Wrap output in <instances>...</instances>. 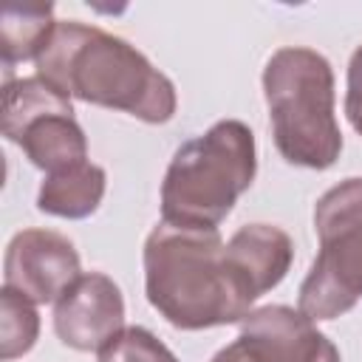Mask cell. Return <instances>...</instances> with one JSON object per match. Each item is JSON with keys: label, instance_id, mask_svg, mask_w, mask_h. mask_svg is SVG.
I'll return each instance as SVG.
<instances>
[{"label": "cell", "instance_id": "10", "mask_svg": "<svg viewBox=\"0 0 362 362\" xmlns=\"http://www.w3.org/2000/svg\"><path fill=\"white\" fill-rule=\"evenodd\" d=\"M14 144H20L25 158L45 175L88 161V139L74 119V107L51 110L31 119L14 136Z\"/></svg>", "mask_w": 362, "mask_h": 362}, {"label": "cell", "instance_id": "2", "mask_svg": "<svg viewBox=\"0 0 362 362\" xmlns=\"http://www.w3.org/2000/svg\"><path fill=\"white\" fill-rule=\"evenodd\" d=\"M147 303L181 331H204L240 322L252 311V294L229 263L218 229L158 221L144 240Z\"/></svg>", "mask_w": 362, "mask_h": 362}, {"label": "cell", "instance_id": "6", "mask_svg": "<svg viewBox=\"0 0 362 362\" xmlns=\"http://www.w3.org/2000/svg\"><path fill=\"white\" fill-rule=\"evenodd\" d=\"M79 274V252L54 229H23L6 246L3 286L34 305L57 303Z\"/></svg>", "mask_w": 362, "mask_h": 362}, {"label": "cell", "instance_id": "8", "mask_svg": "<svg viewBox=\"0 0 362 362\" xmlns=\"http://www.w3.org/2000/svg\"><path fill=\"white\" fill-rule=\"evenodd\" d=\"M238 342L255 362H342L314 320L291 305L252 308L240 320Z\"/></svg>", "mask_w": 362, "mask_h": 362}, {"label": "cell", "instance_id": "7", "mask_svg": "<svg viewBox=\"0 0 362 362\" xmlns=\"http://www.w3.org/2000/svg\"><path fill=\"white\" fill-rule=\"evenodd\" d=\"M124 328L122 288L102 272L79 274L54 303V331L74 351H99Z\"/></svg>", "mask_w": 362, "mask_h": 362}, {"label": "cell", "instance_id": "14", "mask_svg": "<svg viewBox=\"0 0 362 362\" xmlns=\"http://www.w3.org/2000/svg\"><path fill=\"white\" fill-rule=\"evenodd\" d=\"M40 337V314L28 297L3 286L0 291V359L11 362L34 348Z\"/></svg>", "mask_w": 362, "mask_h": 362}, {"label": "cell", "instance_id": "17", "mask_svg": "<svg viewBox=\"0 0 362 362\" xmlns=\"http://www.w3.org/2000/svg\"><path fill=\"white\" fill-rule=\"evenodd\" d=\"M209 362H255V359H252V356L246 354V348L235 339V342H229L226 348H221Z\"/></svg>", "mask_w": 362, "mask_h": 362}, {"label": "cell", "instance_id": "4", "mask_svg": "<svg viewBox=\"0 0 362 362\" xmlns=\"http://www.w3.org/2000/svg\"><path fill=\"white\" fill-rule=\"evenodd\" d=\"M263 96L274 147L288 164L328 170L339 158L334 71L320 51L303 45L277 48L263 68Z\"/></svg>", "mask_w": 362, "mask_h": 362}, {"label": "cell", "instance_id": "13", "mask_svg": "<svg viewBox=\"0 0 362 362\" xmlns=\"http://www.w3.org/2000/svg\"><path fill=\"white\" fill-rule=\"evenodd\" d=\"M74 107L71 99L57 90L42 76H23V79H6L3 85V136L14 141V136L37 116L51 110Z\"/></svg>", "mask_w": 362, "mask_h": 362}, {"label": "cell", "instance_id": "11", "mask_svg": "<svg viewBox=\"0 0 362 362\" xmlns=\"http://www.w3.org/2000/svg\"><path fill=\"white\" fill-rule=\"evenodd\" d=\"M105 187H107L105 170L93 161H82L76 167L45 175L37 192V209L54 218L82 221L99 209L105 198Z\"/></svg>", "mask_w": 362, "mask_h": 362}, {"label": "cell", "instance_id": "15", "mask_svg": "<svg viewBox=\"0 0 362 362\" xmlns=\"http://www.w3.org/2000/svg\"><path fill=\"white\" fill-rule=\"evenodd\" d=\"M99 362H178L175 354L147 328L127 325L99 351Z\"/></svg>", "mask_w": 362, "mask_h": 362}, {"label": "cell", "instance_id": "3", "mask_svg": "<svg viewBox=\"0 0 362 362\" xmlns=\"http://www.w3.org/2000/svg\"><path fill=\"white\" fill-rule=\"evenodd\" d=\"M257 173L255 133L238 119H221L184 141L161 181V221L218 229Z\"/></svg>", "mask_w": 362, "mask_h": 362}, {"label": "cell", "instance_id": "9", "mask_svg": "<svg viewBox=\"0 0 362 362\" xmlns=\"http://www.w3.org/2000/svg\"><path fill=\"white\" fill-rule=\"evenodd\" d=\"M226 255L252 300H257L280 286V280L288 274L294 260V243L280 226L246 223L229 238Z\"/></svg>", "mask_w": 362, "mask_h": 362}, {"label": "cell", "instance_id": "16", "mask_svg": "<svg viewBox=\"0 0 362 362\" xmlns=\"http://www.w3.org/2000/svg\"><path fill=\"white\" fill-rule=\"evenodd\" d=\"M345 116L351 127L362 136V45L351 54L348 62V90H345Z\"/></svg>", "mask_w": 362, "mask_h": 362}, {"label": "cell", "instance_id": "5", "mask_svg": "<svg viewBox=\"0 0 362 362\" xmlns=\"http://www.w3.org/2000/svg\"><path fill=\"white\" fill-rule=\"evenodd\" d=\"M317 257L300 283V311L320 322L337 320L362 300V178L325 189L314 206Z\"/></svg>", "mask_w": 362, "mask_h": 362}, {"label": "cell", "instance_id": "1", "mask_svg": "<svg viewBox=\"0 0 362 362\" xmlns=\"http://www.w3.org/2000/svg\"><path fill=\"white\" fill-rule=\"evenodd\" d=\"M34 65L68 99L124 110L147 124L170 122L178 105L173 79L136 45L79 20H59Z\"/></svg>", "mask_w": 362, "mask_h": 362}, {"label": "cell", "instance_id": "12", "mask_svg": "<svg viewBox=\"0 0 362 362\" xmlns=\"http://www.w3.org/2000/svg\"><path fill=\"white\" fill-rule=\"evenodd\" d=\"M57 20L51 3H8L0 11V51L6 74L25 59H37Z\"/></svg>", "mask_w": 362, "mask_h": 362}]
</instances>
